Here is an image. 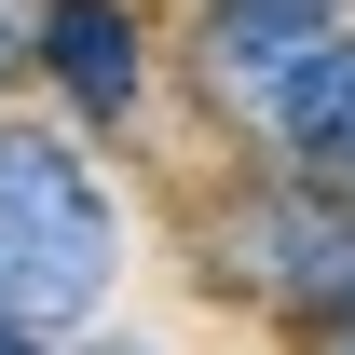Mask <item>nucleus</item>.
<instances>
[{
    "instance_id": "obj_1",
    "label": "nucleus",
    "mask_w": 355,
    "mask_h": 355,
    "mask_svg": "<svg viewBox=\"0 0 355 355\" xmlns=\"http://www.w3.org/2000/svg\"><path fill=\"white\" fill-rule=\"evenodd\" d=\"M110 287H123V205L83 164V137L0 123V301L42 342H69L110 314Z\"/></svg>"
},
{
    "instance_id": "obj_2",
    "label": "nucleus",
    "mask_w": 355,
    "mask_h": 355,
    "mask_svg": "<svg viewBox=\"0 0 355 355\" xmlns=\"http://www.w3.org/2000/svg\"><path fill=\"white\" fill-rule=\"evenodd\" d=\"M232 260H246L260 301L342 328V314H355V178H314V164H301V178H273V191H246Z\"/></svg>"
},
{
    "instance_id": "obj_3",
    "label": "nucleus",
    "mask_w": 355,
    "mask_h": 355,
    "mask_svg": "<svg viewBox=\"0 0 355 355\" xmlns=\"http://www.w3.org/2000/svg\"><path fill=\"white\" fill-rule=\"evenodd\" d=\"M342 28V0H205V42H191V69H205V96L219 110H246V123H273V96L301 83V55Z\"/></svg>"
},
{
    "instance_id": "obj_4",
    "label": "nucleus",
    "mask_w": 355,
    "mask_h": 355,
    "mask_svg": "<svg viewBox=\"0 0 355 355\" xmlns=\"http://www.w3.org/2000/svg\"><path fill=\"white\" fill-rule=\"evenodd\" d=\"M28 69H42L83 123H123L137 96H150V28H137V0H42Z\"/></svg>"
},
{
    "instance_id": "obj_5",
    "label": "nucleus",
    "mask_w": 355,
    "mask_h": 355,
    "mask_svg": "<svg viewBox=\"0 0 355 355\" xmlns=\"http://www.w3.org/2000/svg\"><path fill=\"white\" fill-rule=\"evenodd\" d=\"M273 150L314 164V178H355V28H328L301 55V83L273 96Z\"/></svg>"
},
{
    "instance_id": "obj_6",
    "label": "nucleus",
    "mask_w": 355,
    "mask_h": 355,
    "mask_svg": "<svg viewBox=\"0 0 355 355\" xmlns=\"http://www.w3.org/2000/svg\"><path fill=\"white\" fill-rule=\"evenodd\" d=\"M28 42H42V0H0V83L28 69Z\"/></svg>"
},
{
    "instance_id": "obj_7",
    "label": "nucleus",
    "mask_w": 355,
    "mask_h": 355,
    "mask_svg": "<svg viewBox=\"0 0 355 355\" xmlns=\"http://www.w3.org/2000/svg\"><path fill=\"white\" fill-rule=\"evenodd\" d=\"M0 355H55V342H42V328H28L14 301H0Z\"/></svg>"
},
{
    "instance_id": "obj_8",
    "label": "nucleus",
    "mask_w": 355,
    "mask_h": 355,
    "mask_svg": "<svg viewBox=\"0 0 355 355\" xmlns=\"http://www.w3.org/2000/svg\"><path fill=\"white\" fill-rule=\"evenodd\" d=\"M328 355H355V314H342V342H328Z\"/></svg>"
}]
</instances>
